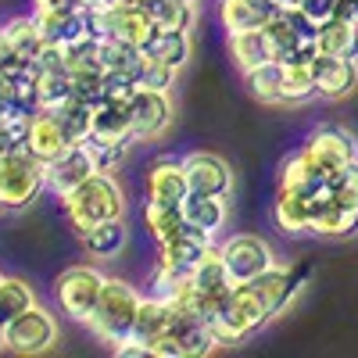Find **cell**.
<instances>
[{
	"label": "cell",
	"instance_id": "obj_1",
	"mask_svg": "<svg viewBox=\"0 0 358 358\" xmlns=\"http://www.w3.org/2000/svg\"><path fill=\"white\" fill-rule=\"evenodd\" d=\"M62 204H65V215H69L72 229L83 236L86 229L126 215V190L118 187L115 172H94L69 197H62Z\"/></svg>",
	"mask_w": 358,
	"mask_h": 358
},
{
	"label": "cell",
	"instance_id": "obj_2",
	"mask_svg": "<svg viewBox=\"0 0 358 358\" xmlns=\"http://www.w3.org/2000/svg\"><path fill=\"white\" fill-rule=\"evenodd\" d=\"M140 290L126 280H115V276H104V287H101V297H97V308L90 315V330H94L104 344H122L129 341V330H133V319H136V308H140Z\"/></svg>",
	"mask_w": 358,
	"mask_h": 358
},
{
	"label": "cell",
	"instance_id": "obj_3",
	"mask_svg": "<svg viewBox=\"0 0 358 358\" xmlns=\"http://www.w3.org/2000/svg\"><path fill=\"white\" fill-rule=\"evenodd\" d=\"M43 190H47V169L40 158H33L25 147L0 155V208L22 212Z\"/></svg>",
	"mask_w": 358,
	"mask_h": 358
},
{
	"label": "cell",
	"instance_id": "obj_4",
	"mask_svg": "<svg viewBox=\"0 0 358 358\" xmlns=\"http://www.w3.org/2000/svg\"><path fill=\"white\" fill-rule=\"evenodd\" d=\"M215 348L219 341L201 315L176 308L162 337L151 344V358H201V355H212Z\"/></svg>",
	"mask_w": 358,
	"mask_h": 358
},
{
	"label": "cell",
	"instance_id": "obj_5",
	"mask_svg": "<svg viewBox=\"0 0 358 358\" xmlns=\"http://www.w3.org/2000/svg\"><path fill=\"white\" fill-rule=\"evenodd\" d=\"M101 287H104V276L97 273L94 265H72L65 268L54 283V297H57V308L62 315L76 319V322H90L97 308V297H101Z\"/></svg>",
	"mask_w": 358,
	"mask_h": 358
},
{
	"label": "cell",
	"instance_id": "obj_6",
	"mask_svg": "<svg viewBox=\"0 0 358 358\" xmlns=\"http://www.w3.org/2000/svg\"><path fill=\"white\" fill-rule=\"evenodd\" d=\"M90 33L97 40H122L133 47H147V40L155 36V22L147 18L136 4H118V8H94L86 11Z\"/></svg>",
	"mask_w": 358,
	"mask_h": 358
},
{
	"label": "cell",
	"instance_id": "obj_7",
	"mask_svg": "<svg viewBox=\"0 0 358 358\" xmlns=\"http://www.w3.org/2000/svg\"><path fill=\"white\" fill-rule=\"evenodd\" d=\"M219 255H222V265H226V273H229L233 283H251V280H258L265 273V268L276 265L273 248H268L262 236H255V233L229 236V241L219 248Z\"/></svg>",
	"mask_w": 358,
	"mask_h": 358
},
{
	"label": "cell",
	"instance_id": "obj_8",
	"mask_svg": "<svg viewBox=\"0 0 358 358\" xmlns=\"http://www.w3.org/2000/svg\"><path fill=\"white\" fill-rule=\"evenodd\" d=\"M4 341H8V351H15V355H43L57 341V322L47 308L33 305L29 312L15 315L4 326Z\"/></svg>",
	"mask_w": 358,
	"mask_h": 358
},
{
	"label": "cell",
	"instance_id": "obj_9",
	"mask_svg": "<svg viewBox=\"0 0 358 358\" xmlns=\"http://www.w3.org/2000/svg\"><path fill=\"white\" fill-rule=\"evenodd\" d=\"M129 118H133V140H155L172 122V101L165 90L136 86L129 97Z\"/></svg>",
	"mask_w": 358,
	"mask_h": 358
},
{
	"label": "cell",
	"instance_id": "obj_10",
	"mask_svg": "<svg viewBox=\"0 0 358 358\" xmlns=\"http://www.w3.org/2000/svg\"><path fill=\"white\" fill-rule=\"evenodd\" d=\"M305 151H308V158H312L322 172L334 176L337 169L358 162V140H355L348 129H341V126H322V129H315V133L305 140Z\"/></svg>",
	"mask_w": 358,
	"mask_h": 358
},
{
	"label": "cell",
	"instance_id": "obj_11",
	"mask_svg": "<svg viewBox=\"0 0 358 358\" xmlns=\"http://www.w3.org/2000/svg\"><path fill=\"white\" fill-rule=\"evenodd\" d=\"M183 169H187L190 194H204V197H229L233 194V169L219 155L194 151L183 158Z\"/></svg>",
	"mask_w": 358,
	"mask_h": 358
},
{
	"label": "cell",
	"instance_id": "obj_12",
	"mask_svg": "<svg viewBox=\"0 0 358 358\" xmlns=\"http://www.w3.org/2000/svg\"><path fill=\"white\" fill-rule=\"evenodd\" d=\"M212 251H215L212 236H204V233H197V229L187 226L183 233L176 236V241L158 244V265L172 268V273H179V276H190L194 265H197L204 255H212Z\"/></svg>",
	"mask_w": 358,
	"mask_h": 358
},
{
	"label": "cell",
	"instance_id": "obj_13",
	"mask_svg": "<svg viewBox=\"0 0 358 358\" xmlns=\"http://www.w3.org/2000/svg\"><path fill=\"white\" fill-rule=\"evenodd\" d=\"M315 90L326 101H341L358 86V62L355 57H334V54H319L312 62Z\"/></svg>",
	"mask_w": 358,
	"mask_h": 358
},
{
	"label": "cell",
	"instance_id": "obj_14",
	"mask_svg": "<svg viewBox=\"0 0 358 358\" xmlns=\"http://www.w3.org/2000/svg\"><path fill=\"white\" fill-rule=\"evenodd\" d=\"M187 197H190V183H187L183 162L158 158L151 169H147V201H158V204H169V208H183Z\"/></svg>",
	"mask_w": 358,
	"mask_h": 358
},
{
	"label": "cell",
	"instance_id": "obj_15",
	"mask_svg": "<svg viewBox=\"0 0 358 358\" xmlns=\"http://www.w3.org/2000/svg\"><path fill=\"white\" fill-rule=\"evenodd\" d=\"M69 147H72V143H69L62 122H57V115L47 111V108L33 111V118H29V129H25V151L47 165V162H54L62 151H69Z\"/></svg>",
	"mask_w": 358,
	"mask_h": 358
},
{
	"label": "cell",
	"instance_id": "obj_16",
	"mask_svg": "<svg viewBox=\"0 0 358 358\" xmlns=\"http://www.w3.org/2000/svg\"><path fill=\"white\" fill-rule=\"evenodd\" d=\"M43 169H47V187H50L57 197H69V194L83 183V179L94 176V162H90V155H86L83 143H72L69 151H62L54 162H47Z\"/></svg>",
	"mask_w": 358,
	"mask_h": 358
},
{
	"label": "cell",
	"instance_id": "obj_17",
	"mask_svg": "<svg viewBox=\"0 0 358 358\" xmlns=\"http://www.w3.org/2000/svg\"><path fill=\"white\" fill-rule=\"evenodd\" d=\"M312 233L319 236H355L358 233V204L334 201L330 194L312 197Z\"/></svg>",
	"mask_w": 358,
	"mask_h": 358
},
{
	"label": "cell",
	"instance_id": "obj_18",
	"mask_svg": "<svg viewBox=\"0 0 358 358\" xmlns=\"http://www.w3.org/2000/svg\"><path fill=\"white\" fill-rule=\"evenodd\" d=\"M40 29H43V40L54 47H69L76 40H83L90 33V18L86 8H62V11H33Z\"/></svg>",
	"mask_w": 358,
	"mask_h": 358
},
{
	"label": "cell",
	"instance_id": "obj_19",
	"mask_svg": "<svg viewBox=\"0 0 358 358\" xmlns=\"http://www.w3.org/2000/svg\"><path fill=\"white\" fill-rule=\"evenodd\" d=\"M176 305L172 301H162V297H140V308H136V319H133V330H129V341L147 348V355H151V344L162 337V330L169 326Z\"/></svg>",
	"mask_w": 358,
	"mask_h": 358
},
{
	"label": "cell",
	"instance_id": "obj_20",
	"mask_svg": "<svg viewBox=\"0 0 358 358\" xmlns=\"http://www.w3.org/2000/svg\"><path fill=\"white\" fill-rule=\"evenodd\" d=\"M94 140H108V143H133V118H129V101H111L104 97L94 108Z\"/></svg>",
	"mask_w": 358,
	"mask_h": 358
},
{
	"label": "cell",
	"instance_id": "obj_21",
	"mask_svg": "<svg viewBox=\"0 0 358 358\" xmlns=\"http://www.w3.org/2000/svg\"><path fill=\"white\" fill-rule=\"evenodd\" d=\"M280 8L273 0H222L219 4V22L229 33H248V29H262Z\"/></svg>",
	"mask_w": 358,
	"mask_h": 358
},
{
	"label": "cell",
	"instance_id": "obj_22",
	"mask_svg": "<svg viewBox=\"0 0 358 358\" xmlns=\"http://www.w3.org/2000/svg\"><path fill=\"white\" fill-rule=\"evenodd\" d=\"M326 183H330V172H322V169L308 158L305 147L280 165V187H283V190H301V194L315 197V194L326 190Z\"/></svg>",
	"mask_w": 358,
	"mask_h": 358
},
{
	"label": "cell",
	"instance_id": "obj_23",
	"mask_svg": "<svg viewBox=\"0 0 358 358\" xmlns=\"http://www.w3.org/2000/svg\"><path fill=\"white\" fill-rule=\"evenodd\" d=\"M251 287L262 297V305L268 308V315H280L290 305V297L297 294V276L283 265H273V268H265L258 280H251Z\"/></svg>",
	"mask_w": 358,
	"mask_h": 358
},
{
	"label": "cell",
	"instance_id": "obj_24",
	"mask_svg": "<svg viewBox=\"0 0 358 358\" xmlns=\"http://www.w3.org/2000/svg\"><path fill=\"white\" fill-rule=\"evenodd\" d=\"M194 54V43H190V33H176V29H155V36L147 40L143 47V57H155V62L183 72L187 62Z\"/></svg>",
	"mask_w": 358,
	"mask_h": 358
},
{
	"label": "cell",
	"instance_id": "obj_25",
	"mask_svg": "<svg viewBox=\"0 0 358 358\" xmlns=\"http://www.w3.org/2000/svg\"><path fill=\"white\" fill-rule=\"evenodd\" d=\"M273 219L283 233H312V197L301 190H283L276 194Z\"/></svg>",
	"mask_w": 358,
	"mask_h": 358
},
{
	"label": "cell",
	"instance_id": "obj_26",
	"mask_svg": "<svg viewBox=\"0 0 358 358\" xmlns=\"http://www.w3.org/2000/svg\"><path fill=\"white\" fill-rule=\"evenodd\" d=\"M183 219L190 229L204 233L215 241V233L226 226V197H204V194H190L183 201Z\"/></svg>",
	"mask_w": 358,
	"mask_h": 358
},
{
	"label": "cell",
	"instance_id": "obj_27",
	"mask_svg": "<svg viewBox=\"0 0 358 358\" xmlns=\"http://www.w3.org/2000/svg\"><path fill=\"white\" fill-rule=\"evenodd\" d=\"M4 36H8L11 54L22 57V62H36L40 50L47 47L43 29H40L36 15H15L11 22H4Z\"/></svg>",
	"mask_w": 358,
	"mask_h": 358
},
{
	"label": "cell",
	"instance_id": "obj_28",
	"mask_svg": "<svg viewBox=\"0 0 358 358\" xmlns=\"http://www.w3.org/2000/svg\"><path fill=\"white\" fill-rule=\"evenodd\" d=\"M133 4L155 22V29H176V33H190L197 22V8L183 0H133Z\"/></svg>",
	"mask_w": 358,
	"mask_h": 358
},
{
	"label": "cell",
	"instance_id": "obj_29",
	"mask_svg": "<svg viewBox=\"0 0 358 358\" xmlns=\"http://www.w3.org/2000/svg\"><path fill=\"white\" fill-rule=\"evenodd\" d=\"M229 57L241 72H248L255 65H265V62H276L273 47H268V36H265V25L248 29V33H229Z\"/></svg>",
	"mask_w": 358,
	"mask_h": 358
},
{
	"label": "cell",
	"instance_id": "obj_30",
	"mask_svg": "<svg viewBox=\"0 0 358 358\" xmlns=\"http://www.w3.org/2000/svg\"><path fill=\"white\" fill-rule=\"evenodd\" d=\"M319 54H334V57H358V22L344 18H326L315 33Z\"/></svg>",
	"mask_w": 358,
	"mask_h": 358
},
{
	"label": "cell",
	"instance_id": "obj_31",
	"mask_svg": "<svg viewBox=\"0 0 358 358\" xmlns=\"http://www.w3.org/2000/svg\"><path fill=\"white\" fill-rule=\"evenodd\" d=\"M126 244H129V229H126L122 219H108V222L83 233V248L94 258H115V255L126 251Z\"/></svg>",
	"mask_w": 358,
	"mask_h": 358
},
{
	"label": "cell",
	"instance_id": "obj_32",
	"mask_svg": "<svg viewBox=\"0 0 358 358\" xmlns=\"http://www.w3.org/2000/svg\"><path fill=\"white\" fill-rule=\"evenodd\" d=\"M143 229L151 233L155 244L176 241V236L187 229L183 208H169V204H158V201H147L143 204Z\"/></svg>",
	"mask_w": 358,
	"mask_h": 358
},
{
	"label": "cell",
	"instance_id": "obj_33",
	"mask_svg": "<svg viewBox=\"0 0 358 358\" xmlns=\"http://www.w3.org/2000/svg\"><path fill=\"white\" fill-rule=\"evenodd\" d=\"M244 86L251 90V97L262 104H283V65L265 62L244 72Z\"/></svg>",
	"mask_w": 358,
	"mask_h": 358
},
{
	"label": "cell",
	"instance_id": "obj_34",
	"mask_svg": "<svg viewBox=\"0 0 358 358\" xmlns=\"http://www.w3.org/2000/svg\"><path fill=\"white\" fill-rule=\"evenodd\" d=\"M47 111H54V115H57V122H62V129H65L69 143H86V140H90V129H94V108H90V104H83V101L69 97L65 104L47 108Z\"/></svg>",
	"mask_w": 358,
	"mask_h": 358
},
{
	"label": "cell",
	"instance_id": "obj_35",
	"mask_svg": "<svg viewBox=\"0 0 358 358\" xmlns=\"http://www.w3.org/2000/svg\"><path fill=\"white\" fill-rule=\"evenodd\" d=\"M190 287H194L197 294H226V290L233 287V280H229V273H226V265H222L219 248H215L212 255H204V258L194 265Z\"/></svg>",
	"mask_w": 358,
	"mask_h": 358
},
{
	"label": "cell",
	"instance_id": "obj_36",
	"mask_svg": "<svg viewBox=\"0 0 358 358\" xmlns=\"http://www.w3.org/2000/svg\"><path fill=\"white\" fill-rule=\"evenodd\" d=\"M33 305H40V301H36V290L29 287L25 280H18V276H4V280H0V322H4V326L15 315L29 312Z\"/></svg>",
	"mask_w": 358,
	"mask_h": 358
},
{
	"label": "cell",
	"instance_id": "obj_37",
	"mask_svg": "<svg viewBox=\"0 0 358 358\" xmlns=\"http://www.w3.org/2000/svg\"><path fill=\"white\" fill-rule=\"evenodd\" d=\"M101 65H104V72H126L136 79L140 65H143V50L133 43H122V40H101Z\"/></svg>",
	"mask_w": 358,
	"mask_h": 358
},
{
	"label": "cell",
	"instance_id": "obj_38",
	"mask_svg": "<svg viewBox=\"0 0 358 358\" xmlns=\"http://www.w3.org/2000/svg\"><path fill=\"white\" fill-rule=\"evenodd\" d=\"M69 97H72V72L69 69H40V76H36V101H40V108H57V104H65Z\"/></svg>",
	"mask_w": 358,
	"mask_h": 358
},
{
	"label": "cell",
	"instance_id": "obj_39",
	"mask_svg": "<svg viewBox=\"0 0 358 358\" xmlns=\"http://www.w3.org/2000/svg\"><path fill=\"white\" fill-rule=\"evenodd\" d=\"M319 94L312 65H283V104H305Z\"/></svg>",
	"mask_w": 358,
	"mask_h": 358
},
{
	"label": "cell",
	"instance_id": "obj_40",
	"mask_svg": "<svg viewBox=\"0 0 358 358\" xmlns=\"http://www.w3.org/2000/svg\"><path fill=\"white\" fill-rule=\"evenodd\" d=\"M65 69L76 76V72H90V69H104L101 65V40L94 33H86L83 40L69 43L65 47Z\"/></svg>",
	"mask_w": 358,
	"mask_h": 358
},
{
	"label": "cell",
	"instance_id": "obj_41",
	"mask_svg": "<svg viewBox=\"0 0 358 358\" xmlns=\"http://www.w3.org/2000/svg\"><path fill=\"white\" fill-rule=\"evenodd\" d=\"M83 147H86L90 162H94V172H118V165L126 162V147L129 143H108V140H94V136H90Z\"/></svg>",
	"mask_w": 358,
	"mask_h": 358
},
{
	"label": "cell",
	"instance_id": "obj_42",
	"mask_svg": "<svg viewBox=\"0 0 358 358\" xmlns=\"http://www.w3.org/2000/svg\"><path fill=\"white\" fill-rule=\"evenodd\" d=\"M72 97L97 108L104 101V69H90V72H76L72 76Z\"/></svg>",
	"mask_w": 358,
	"mask_h": 358
},
{
	"label": "cell",
	"instance_id": "obj_43",
	"mask_svg": "<svg viewBox=\"0 0 358 358\" xmlns=\"http://www.w3.org/2000/svg\"><path fill=\"white\" fill-rule=\"evenodd\" d=\"M326 194L334 201H344V204H358V162L337 169L330 176V183H326Z\"/></svg>",
	"mask_w": 358,
	"mask_h": 358
},
{
	"label": "cell",
	"instance_id": "obj_44",
	"mask_svg": "<svg viewBox=\"0 0 358 358\" xmlns=\"http://www.w3.org/2000/svg\"><path fill=\"white\" fill-rule=\"evenodd\" d=\"M176 69H169V65H162V62H155V57H143V65H140V76H136V86H147V90H169L176 86Z\"/></svg>",
	"mask_w": 358,
	"mask_h": 358
},
{
	"label": "cell",
	"instance_id": "obj_45",
	"mask_svg": "<svg viewBox=\"0 0 358 358\" xmlns=\"http://www.w3.org/2000/svg\"><path fill=\"white\" fill-rule=\"evenodd\" d=\"M136 90V79L126 72H104V97L111 101H129Z\"/></svg>",
	"mask_w": 358,
	"mask_h": 358
},
{
	"label": "cell",
	"instance_id": "obj_46",
	"mask_svg": "<svg viewBox=\"0 0 358 358\" xmlns=\"http://www.w3.org/2000/svg\"><path fill=\"white\" fill-rule=\"evenodd\" d=\"M297 8H301L315 25H322L326 18H334V11H337V0H301V4H297Z\"/></svg>",
	"mask_w": 358,
	"mask_h": 358
},
{
	"label": "cell",
	"instance_id": "obj_47",
	"mask_svg": "<svg viewBox=\"0 0 358 358\" xmlns=\"http://www.w3.org/2000/svg\"><path fill=\"white\" fill-rule=\"evenodd\" d=\"M62 8H83L79 0H33V11H62Z\"/></svg>",
	"mask_w": 358,
	"mask_h": 358
},
{
	"label": "cell",
	"instance_id": "obj_48",
	"mask_svg": "<svg viewBox=\"0 0 358 358\" xmlns=\"http://www.w3.org/2000/svg\"><path fill=\"white\" fill-rule=\"evenodd\" d=\"M334 18L358 22V0H337V11H334Z\"/></svg>",
	"mask_w": 358,
	"mask_h": 358
},
{
	"label": "cell",
	"instance_id": "obj_49",
	"mask_svg": "<svg viewBox=\"0 0 358 358\" xmlns=\"http://www.w3.org/2000/svg\"><path fill=\"white\" fill-rule=\"evenodd\" d=\"M118 4H133V0H101V8H118Z\"/></svg>",
	"mask_w": 358,
	"mask_h": 358
},
{
	"label": "cell",
	"instance_id": "obj_50",
	"mask_svg": "<svg viewBox=\"0 0 358 358\" xmlns=\"http://www.w3.org/2000/svg\"><path fill=\"white\" fill-rule=\"evenodd\" d=\"M79 4H83L86 11H94V8H101V0H79Z\"/></svg>",
	"mask_w": 358,
	"mask_h": 358
},
{
	"label": "cell",
	"instance_id": "obj_51",
	"mask_svg": "<svg viewBox=\"0 0 358 358\" xmlns=\"http://www.w3.org/2000/svg\"><path fill=\"white\" fill-rule=\"evenodd\" d=\"M273 4H276V8H294L297 0H273Z\"/></svg>",
	"mask_w": 358,
	"mask_h": 358
},
{
	"label": "cell",
	"instance_id": "obj_52",
	"mask_svg": "<svg viewBox=\"0 0 358 358\" xmlns=\"http://www.w3.org/2000/svg\"><path fill=\"white\" fill-rule=\"evenodd\" d=\"M0 351H8V341H4V322H0Z\"/></svg>",
	"mask_w": 358,
	"mask_h": 358
},
{
	"label": "cell",
	"instance_id": "obj_53",
	"mask_svg": "<svg viewBox=\"0 0 358 358\" xmlns=\"http://www.w3.org/2000/svg\"><path fill=\"white\" fill-rule=\"evenodd\" d=\"M183 4H190V8H197V0H183Z\"/></svg>",
	"mask_w": 358,
	"mask_h": 358
},
{
	"label": "cell",
	"instance_id": "obj_54",
	"mask_svg": "<svg viewBox=\"0 0 358 358\" xmlns=\"http://www.w3.org/2000/svg\"><path fill=\"white\" fill-rule=\"evenodd\" d=\"M0 155H8V151H4V143H0Z\"/></svg>",
	"mask_w": 358,
	"mask_h": 358
},
{
	"label": "cell",
	"instance_id": "obj_55",
	"mask_svg": "<svg viewBox=\"0 0 358 358\" xmlns=\"http://www.w3.org/2000/svg\"><path fill=\"white\" fill-rule=\"evenodd\" d=\"M297 4H301V0H297Z\"/></svg>",
	"mask_w": 358,
	"mask_h": 358
},
{
	"label": "cell",
	"instance_id": "obj_56",
	"mask_svg": "<svg viewBox=\"0 0 358 358\" xmlns=\"http://www.w3.org/2000/svg\"><path fill=\"white\" fill-rule=\"evenodd\" d=\"M0 280H4V276H0Z\"/></svg>",
	"mask_w": 358,
	"mask_h": 358
}]
</instances>
